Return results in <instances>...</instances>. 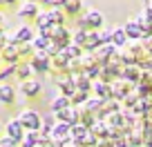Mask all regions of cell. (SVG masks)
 I'll return each instance as SVG.
<instances>
[{"label": "cell", "instance_id": "cell-1", "mask_svg": "<svg viewBox=\"0 0 152 147\" xmlns=\"http://www.w3.org/2000/svg\"><path fill=\"white\" fill-rule=\"evenodd\" d=\"M18 123L23 125V129H29V132H38L40 129V116L36 114V112H31V109H27V112H23L18 118Z\"/></svg>", "mask_w": 152, "mask_h": 147}, {"label": "cell", "instance_id": "cell-2", "mask_svg": "<svg viewBox=\"0 0 152 147\" xmlns=\"http://www.w3.org/2000/svg\"><path fill=\"white\" fill-rule=\"evenodd\" d=\"M69 132H72V127L67 123H58V125L52 127V138L58 140V143H65V140H69V136H72Z\"/></svg>", "mask_w": 152, "mask_h": 147}, {"label": "cell", "instance_id": "cell-3", "mask_svg": "<svg viewBox=\"0 0 152 147\" xmlns=\"http://www.w3.org/2000/svg\"><path fill=\"white\" fill-rule=\"evenodd\" d=\"M7 136L14 143L23 140V125H20L18 120H9V123H7Z\"/></svg>", "mask_w": 152, "mask_h": 147}, {"label": "cell", "instance_id": "cell-4", "mask_svg": "<svg viewBox=\"0 0 152 147\" xmlns=\"http://www.w3.org/2000/svg\"><path fill=\"white\" fill-rule=\"evenodd\" d=\"M58 120H61V123H67L72 127V125H76V109H72V107H67V109H63V112H58Z\"/></svg>", "mask_w": 152, "mask_h": 147}, {"label": "cell", "instance_id": "cell-5", "mask_svg": "<svg viewBox=\"0 0 152 147\" xmlns=\"http://www.w3.org/2000/svg\"><path fill=\"white\" fill-rule=\"evenodd\" d=\"M20 91H23L25 96H36L38 91H40V83H38V80H23Z\"/></svg>", "mask_w": 152, "mask_h": 147}, {"label": "cell", "instance_id": "cell-6", "mask_svg": "<svg viewBox=\"0 0 152 147\" xmlns=\"http://www.w3.org/2000/svg\"><path fill=\"white\" fill-rule=\"evenodd\" d=\"M14 98H16V89L11 85H0V103H5V105H9V103H14Z\"/></svg>", "mask_w": 152, "mask_h": 147}, {"label": "cell", "instance_id": "cell-7", "mask_svg": "<svg viewBox=\"0 0 152 147\" xmlns=\"http://www.w3.org/2000/svg\"><path fill=\"white\" fill-rule=\"evenodd\" d=\"M31 69H38V71H47L49 69V62H47V54L45 51H38L36 58L31 62Z\"/></svg>", "mask_w": 152, "mask_h": 147}, {"label": "cell", "instance_id": "cell-8", "mask_svg": "<svg viewBox=\"0 0 152 147\" xmlns=\"http://www.w3.org/2000/svg\"><path fill=\"white\" fill-rule=\"evenodd\" d=\"M85 22L90 25V27H101V25H103V16H101L99 11H90V14L85 16Z\"/></svg>", "mask_w": 152, "mask_h": 147}, {"label": "cell", "instance_id": "cell-9", "mask_svg": "<svg viewBox=\"0 0 152 147\" xmlns=\"http://www.w3.org/2000/svg\"><path fill=\"white\" fill-rule=\"evenodd\" d=\"M69 107V98H65V96H58L56 100H52V112H63V109Z\"/></svg>", "mask_w": 152, "mask_h": 147}, {"label": "cell", "instance_id": "cell-10", "mask_svg": "<svg viewBox=\"0 0 152 147\" xmlns=\"http://www.w3.org/2000/svg\"><path fill=\"white\" fill-rule=\"evenodd\" d=\"M72 138H74V140H83V138L87 136V127L85 125H72Z\"/></svg>", "mask_w": 152, "mask_h": 147}, {"label": "cell", "instance_id": "cell-11", "mask_svg": "<svg viewBox=\"0 0 152 147\" xmlns=\"http://www.w3.org/2000/svg\"><path fill=\"white\" fill-rule=\"evenodd\" d=\"M123 31H125V36H130V38H141V33H143L141 29H139L137 22H128Z\"/></svg>", "mask_w": 152, "mask_h": 147}, {"label": "cell", "instance_id": "cell-12", "mask_svg": "<svg viewBox=\"0 0 152 147\" xmlns=\"http://www.w3.org/2000/svg\"><path fill=\"white\" fill-rule=\"evenodd\" d=\"M125 38H128V36H125L123 29H116V31H114V36H112L114 45H123V43H125Z\"/></svg>", "mask_w": 152, "mask_h": 147}, {"label": "cell", "instance_id": "cell-13", "mask_svg": "<svg viewBox=\"0 0 152 147\" xmlns=\"http://www.w3.org/2000/svg\"><path fill=\"white\" fill-rule=\"evenodd\" d=\"M31 38V29L29 27H23L18 33H16V40H29Z\"/></svg>", "mask_w": 152, "mask_h": 147}, {"label": "cell", "instance_id": "cell-14", "mask_svg": "<svg viewBox=\"0 0 152 147\" xmlns=\"http://www.w3.org/2000/svg\"><path fill=\"white\" fill-rule=\"evenodd\" d=\"M45 45H47V40H45V38H36V40H34V47H36L38 51H43Z\"/></svg>", "mask_w": 152, "mask_h": 147}, {"label": "cell", "instance_id": "cell-15", "mask_svg": "<svg viewBox=\"0 0 152 147\" xmlns=\"http://www.w3.org/2000/svg\"><path fill=\"white\" fill-rule=\"evenodd\" d=\"M107 91L110 89L103 85V83H96V94H99V96H107Z\"/></svg>", "mask_w": 152, "mask_h": 147}, {"label": "cell", "instance_id": "cell-16", "mask_svg": "<svg viewBox=\"0 0 152 147\" xmlns=\"http://www.w3.org/2000/svg\"><path fill=\"white\" fill-rule=\"evenodd\" d=\"M34 14H36V7L34 5H27L23 11H20V16H34Z\"/></svg>", "mask_w": 152, "mask_h": 147}, {"label": "cell", "instance_id": "cell-17", "mask_svg": "<svg viewBox=\"0 0 152 147\" xmlns=\"http://www.w3.org/2000/svg\"><path fill=\"white\" fill-rule=\"evenodd\" d=\"M0 147H16V143L11 140L9 136H5V138H2V140H0Z\"/></svg>", "mask_w": 152, "mask_h": 147}, {"label": "cell", "instance_id": "cell-18", "mask_svg": "<svg viewBox=\"0 0 152 147\" xmlns=\"http://www.w3.org/2000/svg\"><path fill=\"white\" fill-rule=\"evenodd\" d=\"M0 127H2V125H0Z\"/></svg>", "mask_w": 152, "mask_h": 147}, {"label": "cell", "instance_id": "cell-19", "mask_svg": "<svg viewBox=\"0 0 152 147\" xmlns=\"http://www.w3.org/2000/svg\"><path fill=\"white\" fill-rule=\"evenodd\" d=\"M47 2H49V0H47Z\"/></svg>", "mask_w": 152, "mask_h": 147}]
</instances>
